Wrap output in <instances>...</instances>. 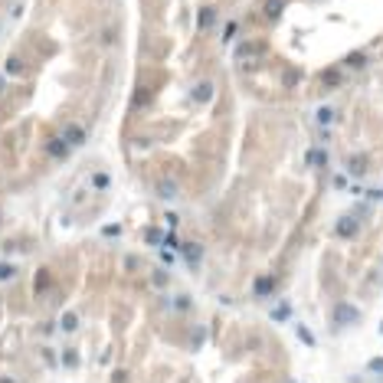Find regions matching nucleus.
<instances>
[{
	"instance_id": "nucleus-1",
	"label": "nucleus",
	"mask_w": 383,
	"mask_h": 383,
	"mask_svg": "<svg viewBox=\"0 0 383 383\" xmlns=\"http://www.w3.org/2000/svg\"><path fill=\"white\" fill-rule=\"evenodd\" d=\"M157 193H161V200H177L180 197V184L170 180V177H164V180L157 184Z\"/></svg>"
},
{
	"instance_id": "nucleus-2",
	"label": "nucleus",
	"mask_w": 383,
	"mask_h": 383,
	"mask_svg": "<svg viewBox=\"0 0 383 383\" xmlns=\"http://www.w3.org/2000/svg\"><path fill=\"white\" fill-rule=\"evenodd\" d=\"M59 331H63V334H76L79 331V315L76 311H63V315H59Z\"/></svg>"
},
{
	"instance_id": "nucleus-3",
	"label": "nucleus",
	"mask_w": 383,
	"mask_h": 383,
	"mask_svg": "<svg viewBox=\"0 0 383 383\" xmlns=\"http://www.w3.org/2000/svg\"><path fill=\"white\" fill-rule=\"evenodd\" d=\"M347 321H357V311L347 305H338V311H334V324H347Z\"/></svg>"
},
{
	"instance_id": "nucleus-4",
	"label": "nucleus",
	"mask_w": 383,
	"mask_h": 383,
	"mask_svg": "<svg viewBox=\"0 0 383 383\" xmlns=\"http://www.w3.org/2000/svg\"><path fill=\"white\" fill-rule=\"evenodd\" d=\"M354 233H357V219L354 216H344L338 223V236H354Z\"/></svg>"
},
{
	"instance_id": "nucleus-5",
	"label": "nucleus",
	"mask_w": 383,
	"mask_h": 383,
	"mask_svg": "<svg viewBox=\"0 0 383 383\" xmlns=\"http://www.w3.org/2000/svg\"><path fill=\"white\" fill-rule=\"evenodd\" d=\"M184 255H187V262H190V265H197V262H200V246L187 242V246H184Z\"/></svg>"
},
{
	"instance_id": "nucleus-6",
	"label": "nucleus",
	"mask_w": 383,
	"mask_h": 383,
	"mask_svg": "<svg viewBox=\"0 0 383 383\" xmlns=\"http://www.w3.org/2000/svg\"><path fill=\"white\" fill-rule=\"evenodd\" d=\"M69 151H72V148H69L66 141H53V144H49V154H53V157H66Z\"/></svg>"
},
{
	"instance_id": "nucleus-7",
	"label": "nucleus",
	"mask_w": 383,
	"mask_h": 383,
	"mask_svg": "<svg viewBox=\"0 0 383 383\" xmlns=\"http://www.w3.org/2000/svg\"><path fill=\"white\" fill-rule=\"evenodd\" d=\"M82 138H85V134H82V128H69V131H66V144H69V148L82 144Z\"/></svg>"
},
{
	"instance_id": "nucleus-8",
	"label": "nucleus",
	"mask_w": 383,
	"mask_h": 383,
	"mask_svg": "<svg viewBox=\"0 0 383 383\" xmlns=\"http://www.w3.org/2000/svg\"><path fill=\"white\" fill-rule=\"evenodd\" d=\"M255 292H259V295H265V292H272V278H262V282L255 285Z\"/></svg>"
},
{
	"instance_id": "nucleus-9",
	"label": "nucleus",
	"mask_w": 383,
	"mask_h": 383,
	"mask_svg": "<svg viewBox=\"0 0 383 383\" xmlns=\"http://www.w3.org/2000/svg\"><path fill=\"white\" fill-rule=\"evenodd\" d=\"M92 187H99V190H105V187H108V177H105V174L92 177Z\"/></svg>"
},
{
	"instance_id": "nucleus-10",
	"label": "nucleus",
	"mask_w": 383,
	"mask_h": 383,
	"mask_svg": "<svg viewBox=\"0 0 383 383\" xmlns=\"http://www.w3.org/2000/svg\"><path fill=\"white\" fill-rule=\"evenodd\" d=\"M154 285H157V288H164V285H167V275H164V272H154Z\"/></svg>"
},
{
	"instance_id": "nucleus-11",
	"label": "nucleus",
	"mask_w": 383,
	"mask_h": 383,
	"mask_svg": "<svg viewBox=\"0 0 383 383\" xmlns=\"http://www.w3.org/2000/svg\"><path fill=\"white\" fill-rule=\"evenodd\" d=\"M187 308H190V298L180 295V298H177V311H187Z\"/></svg>"
},
{
	"instance_id": "nucleus-12",
	"label": "nucleus",
	"mask_w": 383,
	"mask_h": 383,
	"mask_svg": "<svg viewBox=\"0 0 383 383\" xmlns=\"http://www.w3.org/2000/svg\"><path fill=\"white\" fill-rule=\"evenodd\" d=\"M298 338H301V340H305V344H315V338H311V334H308V331H305V328H301V331H298Z\"/></svg>"
},
{
	"instance_id": "nucleus-13",
	"label": "nucleus",
	"mask_w": 383,
	"mask_h": 383,
	"mask_svg": "<svg viewBox=\"0 0 383 383\" xmlns=\"http://www.w3.org/2000/svg\"><path fill=\"white\" fill-rule=\"evenodd\" d=\"M370 370H373V373H380V370H383V361H373V363H370Z\"/></svg>"
},
{
	"instance_id": "nucleus-14",
	"label": "nucleus",
	"mask_w": 383,
	"mask_h": 383,
	"mask_svg": "<svg viewBox=\"0 0 383 383\" xmlns=\"http://www.w3.org/2000/svg\"><path fill=\"white\" fill-rule=\"evenodd\" d=\"M0 383H17V380H13V377H0Z\"/></svg>"
}]
</instances>
